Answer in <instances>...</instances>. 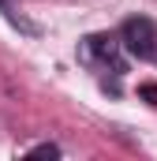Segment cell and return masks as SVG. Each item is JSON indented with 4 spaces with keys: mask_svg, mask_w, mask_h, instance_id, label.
Returning a JSON list of instances; mask_svg holds the SVG:
<instances>
[{
    "mask_svg": "<svg viewBox=\"0 0 157 161\" xmlns=\"http://www.w3.org/2000/svg\"><path fill=\"white\" fill-rule=\"evenodd\" d=\"M138 94H142L150 105H157V86H154V82H142V86H138Z\"/></svg>",
    "mask_w": 157,
    "mask_h": 161,
    "instance_id": "4",
    "label": "cell"
},
{
    "mask_svg": "<svg viewBox=\"0 0 157 161\" xmlns=\"http://www.w3.org/2000/svg\"><path fill=\"white\" fill-rule=\"evenodd\" d=\"M123 49L131 53V56H154L157 49V26L150 19H127L123 23Z\"/></svg>",
    "mask_w": 157,
    "mask_h": 161,
    "instance_id": "1",
    "label": "cell"
},
{
    "mask_svg": "<svg viewBox=\"0 0 157 161\" xmlns=\"http://www.w3.org/2000/svg\"><path fill=\"white\" fill-rule=\"evenodd\" d=\"M30 158H60V150L49 142V146H34V150H30Z\"/></svg>",
    "mask_w": 157,
    "mask_h": 161,
    "instance_id": "3",
    "label": "cell"
},
{
    "mask_svg": "<svg viewBox=\"0 0 157 161\" xmlns=\"http://www.w3.org/2000/svg\"><path fill=\"white\" fill-rule=\"evenodd\" d=\"M105 60L112 64V71H123V64L116 60V38H105V34H94V38L82 41V60Z\"/></svg>",
    "mask_w": 157,
    "mask_h": 161,
    "instance_id": "2",
    "label": "cell"
}]
</instances>
